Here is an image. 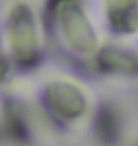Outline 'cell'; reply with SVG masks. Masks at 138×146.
Returning a JSON list of instances; mask_svg holds the SVG:
<instances>
[{"instance_id":"1","label":"cell","mask_w":138,"mask_h":146,"mask_svg":"<svg viewBox=\"0 0 138 146\" xmlns=\"http://www.w3.org/2000/svg\"><path fill=\"white\" fill-rule=\"evenodd\" d=\"M10 42L15 61L27 68L36 64L39 58V40L34 15L28 5L17 3L8 19Z\"/></svg>"},{"instance_id":"2","label":"cell","mask_w":138,"mask_h":146,"mask_svg":"<svg viewBox=\"0 0 138 146\" xmlns=\"http://www.w3.org/2000/svg\"><path fill=\"white\" fill-rule=\"evenodd\" d=\"M56 10L62 35L71 48L79 54L94 52L97 37L78 2L64 1Z\"/></svg>"},{"instance_id":"3","label":"cell","mask_w":138,"mask_h":146,"mask_svg":"<svg viewBox=\"0 0 138 146\" xmlns=\"http://www.w3.org/2000/svg\"><path fill=\"white\" fill-rule=\"evenodd\" d=\"M44 98L49 109L64 119H76L86 112L87 101L84 94L70 82H51L45 90Z\"/></svg>"},{"instance_id":"4","label":"cell","mask_w":138,"mask_h":146,"mask_svg":"<svg viewBox=\"0 0 138 146\" xmlns=\"http://www.w3.org/2000/svg\"><path fill=\"white\" fill-rule=\"evenodd\" d=\"M96 64L102 72L119 75H137L138 56L120 47H105L97 54Z\"/></svg>"},{"instance_id":"5","label":"cell","mask_w":138,"mask_h":146,"mask_svg":"<svg viewBox=\"0 0 138 146\" xmlns=\"http://www.w3.org/2000/svg\"><path fill=\"white\" fill-rule=\"evenodd\" d=\"M107 17L115 33L132 34L138 30V2L134 0H110Z\"/></svg>"},{"instance_id":"6","label":"cell","mask_w":138,"mask_h":146,"mask_svg":"<svg viewBox=\"0 0 138 146\" xmlns=\"http://www.w3.org/2000/svg\"><path fill=\"white\" fill-rule=\"evenodd\" d=\"M119 119L110 107H103L99 110L95 118V131L98 137L106 143L116 141L119 136Z\"/></svg>"},{"instance_id":"7","label":"cell","mask_w":138,"mask_h":146,"mask_svg":"<svg viewBox=\"0 0 138 146\" xmlns=\"http://www.w3.org/2000/svg\"><path fill=\"white\" fill-rule=\"evenodd\" d=\"M6 129L8 133L16 139H25L27 137V127L24 119L17 111L10 107L6 115Z\"/></svg>"},{"instance_id":"8","label":"cell","mask_w":138,"mask_h":146,"mask_svg":"<svg viewBox=\"0 0 138 146\" xmlns=\"http://www.w3.org/2000/svg\"><path fill=\"white\" fill-rule=\"evenodd\" d=\"M7 72H8V63L3 50L1 31H0V82L5 78V76L7 75Z\"/></svg>"}]
</instances>
